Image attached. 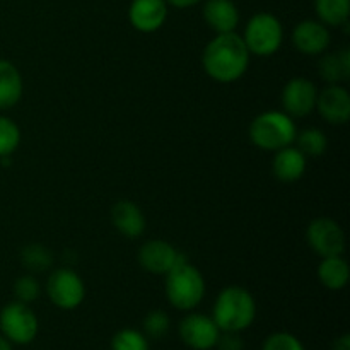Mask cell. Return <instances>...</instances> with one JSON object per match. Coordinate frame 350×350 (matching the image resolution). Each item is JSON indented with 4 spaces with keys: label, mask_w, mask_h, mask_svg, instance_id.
I'll return each instance as SVG.
<instances>
[{
    "label": "cell",
    "mask_w": 350,
    "mask_h": 350,
    "mask_svg": "<svg viewBox=\"0 0 350 350\" xmlns=\"http://www.w3.org/2000/svg\"><path fill=\"white\" fill-rule=\"evenodd\" d=\"M332 350H350V335H342L337 340L334 342V347Z\"/></svg>",
    "instance_id": "obj_31"
},
{
    "label": "cell",
    "mask_w": 350,
    "mask_h": 350,
    "mask_svg": "<svg viewBox=\"0 0 350 350\" xmlns=\"http://www.w3.org/2000/svg\"><path fill=\"white\" fill-rule=\"evenodd\" d=\"M164 277H166V282H164L166 299L174 310L188 313L204 301L207 284L200 270L191 265L188 260L178 263Z\"/></svg>",
    "instance_id": "obj_3"
},
{
    "label": "cell",
    "mask_w": 350,
    "mask_h": 350,
    "mask_svg": "<svg viewBox=\"0 0 350 350\" xmlns=\"http://www.w3.org/2000/svg\"><path fill=\"white\" fill-rule=\"evenodd\" d=\"M46 296L58 310H77L85 299V284L72 269H57L46 280Z\"/></svg>",
    "instance_id": "obj_7"
},
{
    "label": "cell",
    "mask_w": 350,
    "mask_h": 350,
    "mask_svg": "<svg viewBox=\"0 0 350 350\" xmlns=\"http://www.w3.org/2000/svg\"><path fill=\"white\" fill-rule=\"evenodd\" d=\"M317 109L325 122L332 125H345L350 118V94L342 84H328L318 91Z\"/></svg>",
    "instance_id": "obj_14"
},
{
    "label": "cell",
    "mask_w": 350,
    "mask_h": 350,
    "mask_svg": "<svg viewBox=\"0 0 350 350\" xmlns=\"http://www.w3.org/2000/svg\"><path fill=\"white\" fill-rule=\"evenodd\" d=\"M12 293L16 301L24 304H31L41 296V284L33 273H27V275L17 277L16 282H14Z\"/></svg>",
    "instance_id": "obj_27"
},
{
    "label": "cell",
    "mask_w": 350,
    "mask_h": 350,
    "mask_svg": "<svg viewBox=\"0 0 350 350\" xmlns=\"http://www.w3.org/2000/svg\"><path fill=\"white\" fill-rule=\"evenodd\" d=\"M314 12L327 27L344 26L350 17V0H314Z\"/></svg>",
    "instance_id": "obj_21"
},
{
    "label": "cell",
    "mask_w": 350,
    "mask_h": 350,
    "mask_svg": "<svg viewBox=\"0 0 350 350\" xmlns=\"http://www.w3.org/2000/svg\"><path fill=\"white\" fill-rule=\"evenodd\" d=\"M212 318L221 332L241 334L256 320V301L248 289L229 286L215 297Z\"/></svg>",
    "instance_id": "obj_2"
},
{
    "label": "cell",
    "mask_w": 350,
    "mask_h": 350,
    "mask_svg": "<svg viewBox=\"0 0 350 350\" xmlns=\"http://www.w3.org/2000/svg\"><path fill=\"white\" fill-rule=\"evenodd\" d=\"M317 85L306 77H293L284 85L280 94L284 113H287L291 118H304L311 115L317 108Z\"/></svg>",
    "instance_id": "obj_10"
},
{
    "label": "cell",
    "mask_w": 350,
    "mask_h": 350,
    "mask_svg": "<svg viewBox=\"0 0 350 350\" xmlns=\"http://www.w3.org/2000/svg\"><path fill=\"white\" fill-rule=\"evenodd\" d=\"M0 332L12 345H27L38 337L40 320L29 304L12 301L0 311Z\"/></svg>",
    "instance_id": "obj_6"
},
{
    "label": "cell",
    "mask_w": 350,
    "mask_h": 350,
    "mask_svg": "<svg viewBox=\"0 0 350 350\" xmlns=\"http://www.w3.org/2000/svg\"><path fill=\"white\" fill-rule=\"evenodd\" d=\"M21 144V129L12 118L0 115V159L10 157Z\"/></svg>",
    "instance_id": "obj_24"
},
{
    "label": "cell",
    "mask_w": 350,
    "mask_h": 350,
    "mask_svg": "<svg viewBox=\"0 0 350 350\" xmlns=\"http://www.w3.org/2000/svg\"><path fill=\"white\" fill-rule=\"evenodd\" d=\"M243 41L250 55L272 57L284 43V27L279 17L270 12H258L250 17L243 33Z\"/></svg>",
    "instance_id": "obj_5"
},
{
    "label": "cell",
    "mask_w": 350,
    "mask_h": 350,
    "mask_svg": "<svg viewBox=\"0 0 350 350\" xmlns=\"http://www.w3.org/2000/svg\"><path fill=\"white\" fill-rule=\"evenodd\" d=\"M250 58L252 55L236 31L215 34L202 51V67L214 82L232 84L246 74Z\"/></svg>",
    "instance_id": "obj_1"
},
{
    "label": "cell",
    "mask_w": 350,
    "mask_h": 350,
    "mask_svg": "<svg viewBox=\"0 0 350 350\" xmlns=\"http://www.w3.org/2000/svg\"><path fill=\"white\" fill-rule=\"evenodd\" d=\"M137 258L146 272L152 275H166L178 263L187 260V256L164 239H150L140 246Z\"/></svg>",
    "instance_id": "obj_11"
},
{
    "label": "cell",
    "mask_w": 350,
    "mask_h": 350,
    "mask_svg": "<svg viewBox=\"0 0 350 350\" xmlns=\"http://www.w3.org/2000/svg\"><path fill=\"white\" fill-rule=\"evenodd\" d=\"M318 74L327 84H342L350 79V50L342 48L335 53L325 51L318 64Z\"/></svg>",
    "instance_id": "obj_19"
},
{
    "label": "cell",
    "mask_w": 350,
    "mask_h": 350,
    "mask_svg": "<svg viewBox=\"0 0 350 350\" xmlns=\"http://www.w3.org/2000/svg\"><path fill=\"white\" fill-rule=\"evenodd\" d=\"M262 350H306L303 342L289 332H275L265 338Z\"/></svg>",
    "instance_id": "obj_28"
},
{
    "label": "cell",
    "mask_w": 350,
    "mask_h": 350,
    "mask_svg": "<svg viewBox=\"0 0 350 350\" xmlns=\"http://www.w3.org/2000/svg\"><path fill=\"white\" fill-rule=\"evenodd\" d=\"M24 82L19 68L9 60H0V111L14 108L23 98Z\"/></svg>",
    "instance_id": "obj_18"
},
{
    "label": "cell",
    "mask_w": 350,
    "mask_h": 350,
    "mask_svg": "<svg viewBox=\"0 0 350 350\" xmlns=\"http://www.w3.org/2000/svg\"><path fill=\"white\" fill-rule=\"evenodd\" d=\"M0 350H14L12 344H10V342L7 340L2 334H0Z\"/></svg>",
    "instance_id": "obj_32"
},
{
    "label": "cell",
    "mask_w": 350,
    "mask_h": 350,
    "mask_svg": "<svg viewBox=\"0 0 350 350\" xmlns=\"http://www.w3.org/2000/svg\"><path fill=\"white\" fill-rule=\"evenodd\" d=\"M308 167V157L296 146H287L277 150L272 161L273 176L282 183H294L304 176Z\"/></svg>",
    "instance_id": "obj_17"
},
{
    "label": "cell",
    "mask_w": 350,
    "mask_h": 350,
    "mask_svg": "<svg viewBox=\"0 0 350 350\" xmlns=\"http://www.w3.org/2000/svg\"><path fill=\"white\" fill-rule=\"evenodd\" d=\"M21 263L26 267L27 272L41 273L53 265V255L43 245L33 243V245H27L23 248V252H21Z\"/></svg>",
    "instance_id": "obj_23"
},
{
    "label": "cell",
    "mask_w": 350,
    "mask_h": 350,
    "mask_svg": "<svg viewBox=\"0 0 350 350\" xmlns=\"http://www.w3.org/2000/svg\"><path fill=\"white\" fill-rule=\"evenodd\" d=\"M250 140L255 147L265 152H277L287 146H293L297 135V126L294 118L287 113L263 111L253 118L248 130Z\"/></svg>",
    "instance_id": "obj_4"
},
{
    "label": "cell",
    "mask_w": 350,
    "mask_h": 350,
    "mask_svg": "<svg viewBox=\"0 0 350 350\" xmlns=\"http://www.w3.org/2000/svg\"><path fill=\"white\" fill-rule=\"evenodd\" d=\"M222 332L215 325L214 318L204 313L188 311L187 317L178 325L181 342L191 350H212L217 345Z\"/></svg>",
    "instance_id": "obj_9"
},
{
    "label": "cell",
    "mask_w": 350,
    "mask_h": 350,
    "mask_svg": "<svg viewBox=\"0 0 350 350\" xmlns=\"http://www.w3.org/2000/svg\"><path fill=\"white\" fill-rule=\"evenodd\" d=\"M111 222L120 234L130 239L140 238L147 226L142 208L132 200H120L113 205Z\"/></svg>",
    "instance_id": "obj_16"
},
{
    "label": "cell",
    "mask_w": 350,
    "mask_h": 350,
    "mask_svg": "<svg viewBox=\"0 0 350 350\" xmlns=\"http://www.w3.org/2000/svg\"><path fill=\"white\" fill-rule=\"evenodd\" d=\"M306 241L320 258L342 256L345 252L344 229L330 217L313 219L306 229Z\"/></svg>",
    "instance_id": "obj_8"
},
{
    "label": "cell",
    "mask_w": 350,
    "mask_h": 350,
    "mask_svg": "<svg viewBox=\"0 0 350 350\" xmlns=\"http://www.w3.org/2000/svg\"><path fill=\"white\" fill-rule=\"evenodd\" d=\"M111 350H150L149 338L135 328H123L113 335Z\"/></svg>",
    "instance_id": "obj_26"
},
{
    "label": "cell",
    "mask_w": 350,
    "mask_h": 350,
    "mask_svg": "<svg viewBox=\"0 0 350 350\" xmlns=\"http://www.w3.org/2000/svg\"><path fill=\"white\" fill-rule=\"evenodd\" d=\"M215 347L219 350H245V342H243L241 335L239 334L222 332Z\"/></svg>",
    "instance_id": "obj_29"
},
{
    "label": "cell",
    "mask_w": 350,
    "mask_h": 350,
    "mask_svg": "<svg viewBox=\"0 0 350 350\" xmlns=\"http://www.w3.org/2000/svg\"><path fill=\"white\" fill-rule=\"evenodd\" d=\"M170 12L166 0H132L129 7V21L139 33H156L164 26Z\"/></svg>",
    "instance_id": "obj_13"
},
{
    "label": "cell",
    "mask_w": 350,
    "mask_h": 350,
    "mask_svg": "<svg viewBox=\"0 0 350 350\" xmlns=\"http://www.w3.org/2000/svg\"><path fill=\"white\" fill-rule=\"evenodd\" d=\"M204 21L215 34L234 33L239 26V9L232 0H205Z\"/></svg>",
    "instance_id": "obj_15"
},
{
    "label": "cell",
    "mask_w": 350,
    "mask_h": 350,
    "mask_svg": "<svg viewBox=\"0 0 350 350\" xmlns=\"http://www.w3.org/2000/svg\"><path fill=\"white\" fill-rule=\"evenodd\" d=\"M318 280L330 291H342L349 284L350 267L344 256H327L318 265Z\"/></svg>",
    "instance_id": "obj_20"
},
{
    "label": "cell",
    "mask_w": 350,
    "mask_h": 350,
    "mask_svg": "<svg viewBox=\"0 0 350 350\" xmlns=\"http://www.w3.org/2000/svg\"><path fill=\"white\" fill-rule=\"evenodd\" d=\"M171 328V318L166 311L163 310H152L146 314L142 321V332L147 338L152 340H159L170 334Z\"/></svg>",
    "instance_id": "obj_25"
},
{
    "label": "cell",
    "mask_w": 350,
    "mask_h": 350,
    "mask_svg": "<svg viewBox=\"0 0 350 350\" xmlns=\"http://www.w3.org/2000/svg\"><path fill=\"white\" fill-rule=\"evenodd\" d=\"M202 0H166L167 5L174 7V9H190V7H195Z\"/></svg>",
    "instance_id": "obj_30"
},
{
    "label": "cell",
    "mask_w": 350,
    "mask_h": 350,
    "mask_svg": "<svg viewBox=\"0 0 350 350\" xmlns=\"http://www.w3.org/2000/svg\"><path fill=\"white\" fill-rule=\"evenodd\" d=\"M293 44L299 53L318 57L328 50L332 36L328 27L318 19H304L293 29Z\"/></svg>",
    "instance_id": "obj_12"
},
{
    "label": "cell",
    "mask_w": 350,
    "mask_h": 350,
    "mask_svg": "<svg viewBox=\"0 0 350 350\" xmlns=\"http://www.w3.org/2000/svg\"><path fill=\"white\" fill-rule=\"evenodd\" d=\"M294 144L306 157H320L328 149V139L320 129H306L297 132Z\"/></svg>",
    "instance_id": "obj_22"
}]
</instances>
